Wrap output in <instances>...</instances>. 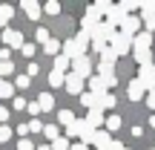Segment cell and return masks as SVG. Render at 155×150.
<instances>
[{
  "label": "cell",
  "instance_id": "10",
  "mask_svg": "<svg viewBox=\"0 0 155 150\" xmlns=\"http://www.w3.org/2000/svg\"><path fill=\"white\" fill-rule=\"evenodd\" d=\"M20 9L26 12V17H29L32 23L43 17V12H40V3H38V0H23V3H20Z\"/></svg>",
  "mask_w": 155,
  "mask_h": 150
},
{
  "label": "cell",
  "instance_id": "37",
  "mask_svg": "<svg viewBox=\"0 0 155 150\" xmlns=\"http://www.w3.org/2000/svg\"><path fill=\"white\" fill-rule=\"evenodd\" d=\"M17 150H35V141L32 139H20L17 141Z\"/></svg>",
  "mask_w": 155,
  "mask_h": 150
},
{
  "label": "cell",
  "instance_id": "48",
  "mask_svg": "<svg viewBox=\"0 0 155 150\" xmlns=\"http://www.w3.org/2000/svg\"><path fill=\"white\" fill-rule=\"evenodd\" d=\"M150 127H152V130H155V116H152V118H150Z\"/></svg>",
  "mask_w": 155,
  "mask_h": 150
},
{
  "label": "cell",
  "instance_id": "40",
  "mask_svg": "<svg viewBox=\"0 0 155 150\" xmlns=\"http://www.w3.org/2000/svg\"><path fill=\"white\" fill-rule=\"evenodd\" d=\"M147 107H152V110H155V89L147 92Z\"/></svg>",
  "mask_w": 155,
  "mask_h": 150
},
{
  "label": "cell",
  "instance_id": "34",
  "mask_svg": "<svg viewBox=\"0 0 155 150\" xmlns=\"http://www.w3.org/2000/svg\"><path fill=\"white\" fill-rule=\"evenodd\" d=\"M49 87H63V75L61 72H49Z\"/></svg>",
  "mask_w": 155,
  "mask_h": 150
},
{
  "label": "cell",
  "instance_id": "27",
  "mask_svg": "<svg viewBox=\"0 0 155 150\" xmlns=\"http://www.w3.org/2000/svg\"><path fill=\"white\" fill-rule=\"evenodd\" d=\"M49 150H69V139L66 136H58L55 141H49Z\"/></svg>",
  "mask_w": 155,
  "mask_h": 150
},
{
  "label": "cell",
  "instance_id": "25",
  "mask_svg": "<svg viewBox=\"0 0 155 150\" xmlns=\"http://www.w3.org/2000/svg\"><path fill=\"white\" fill-rule=\"evenodd\" d=\"M9 75H15V61H0V81H6Z\"/></svg>",
  "mask_w": 155,
  "mask_h": 150
},
{
  "label": "cell",
  "instance_id": "39",
  "mask_svg": "<svg viewBox=\"0 0 155 150\" xmlns=\"http://www.w3.org/2000/svg\"><path fill=\"white\" fill-rule=\"evenodd\" d=\"M138 12H144V15H150V12H155V0H150V3H141V9Z\"/></svg>",
  "mask_w": 155,
  "mask_h": 150
},
{
  "label": "cell",
  "instance_id": "38",
  "mask_svg": "<svg viewBox=\"0 0 155 150\" xmlns=\"http://www.w3.org/2000/svg\"><path fill=\"white\" fill-rule=\"evenodd\" d=\"M20 52H23L26 58H35V44H23V46H20Z\"/></svg>",
  "mask_w": 155,
  "mask_h": 150
},
{
  "label": "cell",
  "instance_id": "21",
  "mask_svg": "<svg viewBox=\"0 0 155 150\" xmlns=\"http://www.w3.org/2000/svg\"><path fill=\"white\" fill-rule=\"evenodd\" d=\"M52 72H61V75H66V72H69V58H63V55H55V67H52Z\"/></svg>",
  "mask_w": 155,
  "mask_h": 150
},
{
  "label": "cell",
  "instance_id": "31",
  "mask_svg": "<svg viewBox=\"0 0 155 150\" xmlns=\"http://www.w3.org/2000/svg\"><path fill=\"white\" fill-rule=\"evenodd\" d=\"M12 87H20V89H26V87H32V78H26V75H17Z\"/></svg>",
  "mask_w": 155,
  "mask_h": 150
},
{
  "label": "cell",
  "instance_id": "35",
  "mask_svg": "<svg viewBox=\"0 0 155 150\" xmlns=\"http://www.w3.org/2000/svg\"><path fill=\"white\" fill-rule=\"evenodd\" d=\"M40 72V67H38V61H29V67H26V78H35Z\"/></svg>",
  "mask_w": 155,
  "mask_h": 150
},
{
  "label": "cell",
  "instance_id": "32",
  "mask_svg": "<svg viewBox=\"0 0 155 150\" xmlns=\"http://www.w3.org/2000/svg\"><path fill=\"white\" fill-rule=\"evenodd\" d=\"M26 130H29V133H43V124H40V118H32V121L26 124Z\"/></svg>",
  "mask_w": 155,
  "mask_h": 150
},
{
  "label": "cell",
  "instance_id": "11",
  "mask_svg": "<svg viewBox=\"0 0 155 150\" xmlns=\"http://www.w3.org/2000/svg\"><path fill=\"white\" fill-rule=\"evenodd\" d=\"M83 121H86L89 130H104V113H101V110H89Z\"/></svg>",
  "mask_w": 155,
  "mask_h": 150
},
{
  "label": "cell",
  "instance_id": "50",
  "mask_svg": "<svg viewBox=\"0 0 155 150\" xmlns=\"http://www.w3.org/2000/svg\"><path fill=\"white\" fill-rule=\"evenodd\" d=\"M147 150H152V147H147Z\"/></svg>",
  "mask_w": 155,
  "mask_h": 150
},
{
  "label": "cell",
  "instance_id": "30",
  "mask_svg": "<svg viewBox=\"0 0 155 150\" xmlns=\"http://www.w3.org/2000/svg\"><path fill=\"white\" fill-rule=\"evenodd\" d=\"M35 40H38V44H40V46H43V44H46V40H52V35H49V29H43V26H40V29H38V32H35Z\"/></svg>",
  "mask_w": 155,
  "mask_h": 150
},
{
  "label": "cell",
  "instance_id": "16",
  "mask_svg": "<svg viewBox=\"0 0 155 150\" xmlns=\"http://www.w3.org/2000/svg\"><path fill=\"white\" fill-rule=\"evenodd\" d=\"M86 87H89V92H92V95H101V92H106L104 81H101L98 75H89V78H86Z\"/></svg>",
  "mask_w": 155,
  "mask_h": 150
},
{
  "label": "cell",
  "instance_id": "41",
  "mask_svg": "<svg viewBox=\"0 0 155 150\" xmlns=\"http://www.w3.org/2000/svg\"><path fill=\"white\" fill-rule=\"evenodd\" d=\"M106 150H129V147H127V145H121V141H115V139H112V145L106 147Z\"/></svg>",
  "mask_w": 155,
  "mask_h": 150
},
{
  "label": "cell",
  "instance_id": "24",
  "mask_svg": "<svg viewBox=\"0 0 155 150\" xmlns=\"http://www.w3.org/2000/svg\"><path fill=\"white\" fill-rule=\"evenodd\" d=\"M81 104L86 107V110H98V95H92V92H81Z\"/></svg>",
  "mask_w": 155,
  "mask_h": 150
},
{
  "label": "cell",
  "instance_id": "26",
  "mask_svg": "<svg viewBox=\"0 0 155 150\" xmlns=\"http://www.w3.org/2000/svg\"><path fill=\"white\" fill-rule=\"evenodd\" d=\"M121 124H124V121H121V116H109V118H106V133L112 136L115 130H121Z\"/></svg>",
  "mask_w": 155,
  "mask_h": 150
},
{
  "label": "cell",
  "instance_id": "15",
  "mask_svg": "<svg viewBox=\"0 0 155 150\" xmlns=\"http://www.w3.org/2000/svg\"><path fill=\"white\" fill-rule=\"evenodd\" d=\"M35 104H38L40 113H49V110H55V95H52V92H43L38 101H35Z\"/></svg>",
  "mask_w": 155,
  "mask_h": 150
},
{
  "label": "cell",
  "instance_id": "33",
  "mask_svg": "<svg viewBox=\"0 0 155 150\" xmlns=\"http://www.w3.org/2000/svg\"><path fill=\"white\" fill-rule=\"evenodd\" d=\"M0 98H12V81H0Z\"/></svg>",
  "mask_w": 155,
  "mask_h": 150
},
{
  "label": "cell",
  "instance_id": "22",
  "mask_svg": "<svg viewBox=\"0 0 155 150\" xmlns=\"http://www.w3.org/2000/svg\"><path fill=\"white\" fill-rule=\"evenodd\" d=\"M43 52H46L49 58L61 55V40H55V38H52V40H46V44H43Z\"/></svg>",
  "mask_w": 155,
  "mask_h": 150
},
{
  "label": "cell",
  "instance_id": "23",
  "mask_svg": "<svg viewBox=\"0 0 155 150\" xmlns=\"http://www.w3.org/2000/svg\"><path fill=\"white\" fill-rule=\"evenodd\" d=\"M40 12H43V15L58 17V15H61V3H58V0H49V3H43V6H40Z\"/></svg>",
  "mask_w": 155,
  "mask_h": 150
},
{
  "label": "cell",
  "instance_id": "29",
  "mask_svg": "<svg viewBox=\"0 0 155 150\" xmlns=\"http://www.w3.org/2000/svg\"><path fill=\"white\" fill-rule=\"evenodd\" d=\"M43 136H46L49 141H55L58 136H61V130H58V124H43Z\"/></svg>",
  "mask_w": 155,
  "mask_h": 150
},
{
  "label": "cell",
  "instance_id": "3",
  "mask_svg": "<svg viewBox=\"0 0 155 150\" xmlns=\"http://www.w3.org/2000/svg\"><path fill=\"white\" fill-rule=\"evenodd\" d=\"M69 72H75L78 78H83V81H86L89 75H95L92 58H89V55H81V58H75V61H69Z\"/></svg>",
  "mask_w": 155,
  "mask_h": 150
},
{
  "label": "cell",
  "instance_id": "7",
  "mask_svg": "<svg viewBox=\"0 0 155 150\" xmlns=\"http://www.w3.org/2000/svg\"><path fill=\"white\" fill-rule=\"evenodd\" d=\"M83 87H86V81H83V78H78L75 72H66V75H63V89H66L69 95H81Z\"/></svg>",
  "mask_w": 155,
  "mask_h": 150
},
{
  "label": "cell",
  "instance_id": "12",
  "mask_svg": "<svg viewBox=\"0 0 155 150\" xmlns=\"http://www.w3.org/2000/svg\"><path fill=\"white\" fill-rule=\"evenodd\" d=\"M127 95H129V101H141V98L147 95V89L141 87V81H138V78H132V81L127 84Z\"/></svg>",
  "mask_w": 155,
  "mask_h": 150
},
{
  "label": "cell",
  "instance_id": "42",
  "mask_svg": "<svg viewBox=\"0 0 155 150\" xmlns=\"http://www.w3.org/2000/svg\"><path fill=\"white\" fill-rule=\"evenodd\" d=\"M12 104H15V107H12V110H26V101H23V98H15V101H12Z\"/></svg>",
  "mask_w": 155,
  "mask_h": 150
},
{
  "label": "cell",
  "instance_id": "46",
  "mask_svg": "<svg viewBox=\"0 0 155 150\" xmlns=\"http://www.w3.org/2000/svg\"><path fill=\"white\" fill-rule=\"evenodd\" d=\"M129 133H132V136H135V139H138V136H144V127H138V124H135V127H132V130H129Z\"/></svg>",
  "mask_w": 155,
  "mask_h": 150
},
{
  "label": "cell",
  "instance_id": "36",
  "mask_svg": "<svg viewBox=\"0 0 155 150\" xmlns=\"http://www.w3.org/2000/svg\"><path fill=\"white\" fill-rule=\"evenodd\" d=\"M12 139V127L9 124H0V141H9Z\"/></svg>",
  "mask_w": 155,
  "mask_h": 150
},
{
  "label": "cell",
  "instance_id": "19",
  "mask_svg": "<svg viewBox=\"0 0 155 150\" xmlns=\"http://www.w3.org/2000/svg\"><path fill=\"white\" fill-rule=\"evenodd\" d=\"M98 55H101V61H98V64H104V67H115V58H118V55L109 49V46H104Z\"/></svg>",
  "mask_w": 155,
  "mask_h": 150
},
{
  "label": "cell",
  "instance_id": "47",
  "mask_svg": "<svg viewBox=\"0 0 155 150\" xmlns=\"http://www.w3.org/2000/svg\"><path fill=\"white\" fill-rule=\"evenodd\" d=\"M69 150H89L86 145H81V141H78V145H69Z\"/></svg>",
  "mask_w": 155,
  "mask_h": 150
},
{
  "label": "cell",
  "instance_id": "1",
  "mask_svg": "<svg viewBox=\"0 0 155 150\" xmlns=\"http://www.w3.org/2000/svg\"><path fill=\"white\" fill-rule=\"evenodd\" d=\"M86 49H89V38H86L83 32H78L75 38H66V40L61 44V55L69 58V61H75V58L86 55Z\"/></svg>",
  "mask_w": 155,
  "mask_h": 150
},
{
  "label": "cell",
  "instance_id": "13",
  "mask_svg": "<svg viewBox=\"0 0 155 150\" xmlns=\"http://www.w3.org/2000/svg\"><path fill=\"white\" fill-rule=\"evenodd\" d=\"M92 145L98 147V150H106L112 145V136L106 133V130H95V136H92Z\"/></svg>",
  "mask_w": 155,
  "mask_h": 150
},
{
  "label": "cell",
  "instance_id": "43",
  "mask_svg": "<svg viewBox=\"0 0 155 150\" xmlns=\"http://www.w3.org/2000/svg\"><path fill=\"white\" fill-rule=\"evenodd\" d=\"M6 118H9V107L0 104V124H6Z\"/></svg>",
  "mask_w": 155,
  "mask_h": 150
},
{
  "label": "cell",
  "instance_id": "45",
  "mask_svg": "<svg viewBox=\"0 0 155 150\" xmlns=\"http://www.w3.org/2000/svg\"><path fill=\"white\" fill-rule=\"evenodd\" d=\"M17 133H20V139H26V136H29V130H26V124H17Z\"/></svg>",
  "mask_w": 155,
  "mask_h": 150
},
{
  "label": "cell",
  "instance_id": "5",
  "mask_svg": "<svg viewBox=\"0 0 155 150\" xmlns=\"http://www.w3.org/2000/svg\"><path fill=\"white\" fill-rule=\"evenodd\" d=\"M98 23H101V12L95 9V3H92V6L86 9V15L81 17V32H83V35L89 38V32H92V29L98 26Z\"/></svg>",
  "mask_w": 155,
  "mask_h": 150
},
{
  "label": "cell",
  "instance_id": "18",
  "mask_svg": "<svg viewBox=\"0 0 155 150\" xmlns=\"http://www.w3.org/2000/svg\"><path fill=\"white\" fill-rule=\"evenodd\" d=\"M12 17H15V6H9V3H3V6H0V26H9V20H12Z\"/></svg>",
  "mask_w": 155,
  "mask_h": 150
},
{
  "label": "cell",
  "instance_id": "4",
  "mask_svg": "<svg viewBox=\"0 0 155 150\" xmlns=\"http://www.w3.org/2000/svg\"><path fill=\"white\" fill-rule=\"evenodd\" d=\"M106 46H109V49L115 52V55H127V52L132 49V38H127V35L115 32V35L109 38V44H106Z\"/></svg>",
  "mask_w": 155,
  "mask_h": 150
},
{
  "label": "cell",
  "instance_id": "44",
  "mask_svg": "<svg viewBox=\"0 0 155 150\" xmlns=\"http://www.w3.org/2000/svg\"><path fill=\"white\" fill-rule=\"evenodd\" d=\"M9 58H12V49H6V46H3V49H0V61H9Z\"/></svg>",
  "mask_w": 155,
  "mask_h": 150
},
{
  "label": "cell",
  "instance_id": "14",
  "mask_svg": "<svg viewBox=\"0 0 155 150\" xmlns=\"http://www.w3.org/2000/svg\"><path fill=\"white\" fill-rule=\"evenodd\" d=\"M132 49H152V35L138 32V35L132 38Z\"/></svg>",
  "mask_w": 155,
  "mask_h": 150
},
{
  "label": "cell",
  "instance_id": "2",
  "mask_svg": "<svg viewBox=\"0 0 155 150\" xmlns=\"http://www.w3.org/2000/svg\"><path fill=\"white\" fill-rule=\"evenodd\" d=\"M66 136H72V139H81V145H86V147H89V145H92V136H95V130H89L83 118H75V121L66 127Z\"/></svg>",
  "mask_w": 155,
  "mask_h": 150
},
{
  "label": "cell",
  "instance_id": "8",
  "mask_svg": "<svg viewBox=\"0 0 155 150\" xmlns=\"http://www.w3.org/2000/svg\"><path fill=\"white\" fill-rule=\"evenodd\" d=\"M138 81L144 89H155V64H144L138 67Z\"/></svg>",
  "mask_w": 155,
  "mask_h": 150
},
{
  "label": "cell",
  "instance_id": "9",
  "mask_svg": "<svg viewBox=\"0 0 155 150\" xmlns=\"http://www.w3.org/2000/svg\"><path fill=\"white\" fill-rule=\"evenodd\" d=\"M138 32H141V20H138V15H127V17H124V23H121V35L135 38Z\"/></svg>",
  "mask_w": 155,
  "mask_h": 150
},
{
  "label": "cell",
  "instance_id": "28",
  "mask_svg": "<svg viewBox=\"0 0 155 150\" xmlns=\"http://www.w3.org/2000/svg\"><path fill=\"white\" fill-rule=\"evenodd\" d=\"M58 121H61L63 127H69V124L75 121V113L72 110H61V113H58Z\"/></svg>",
  "mask_w": 155,
  "mask_h": 150
},
{
  "label": "cell",
  "instance_id": "6",
  "mask_svg": "<svg viewBox=\"0 0 155 150\" xmlns=\"http://www.w3.org/2000/svg\"><path fill=\"white\" fill-rule=\"evenodd\" d=\"M3 44H6V49H20L26 40H23V32H20V29L6 26V29H3Z\"/></svg>",
  "mask_w": 155,
  "mask_h": 150
},
{
  "label": "cell",
  "instance_id": "20",
  "mask_svg": "<svg viewBox=\"0 0 155 150\" xmlns=\"http://www.w3.org/2000/svg\"><path fill=\"white\" fill-rule=\"evenodd\" d=\"M118 101H115V95L112 92H101L98 95V110H109V107H115Z\"/></svg>",
  "mask_w": 155,
  "mask_h": 150
},
{
  "label": "cell",
  "instance_id": "17",
  "mask_svg": "<svg viewBox=\"0 0 155 150\" xmlns=\"http://www.w3.org/2000/svg\"><path fill=\"white\" fill-rule=\"evenodd\" d=\"M132 55H135V64H138V67L152 64V49H132Z\"/></svg>",
  "mask_w": 155,
  "mask_h": 150
},
{
  "label": "cell",
  "instance_id": "49",
  "mask_svg": "<svg viewBox=\"0 0 155 150\" xmlns=\"http://www.w3.org/2000/svg\"><path fill=\"white\" fill-rule=\"evenodd\" d=\"M38 150H49V145H40V147H38Z\"/></svg>",
  "mask_w": 155,
  "mask_h": 150
}]
</instances>
